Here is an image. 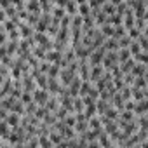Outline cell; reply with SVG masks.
<instances>
[{
  "instance_id": "277c9868",
  "label": "cell",
  "mask_w": 148,
  "mask_h": 148,
  "mask_svg": "<svg viewBox=\"0 0 148 148\" xmlns=\"http://www.w3.org/2000/svg\"><path fill=\"white\" fill-rule=\"evenodd\" d=\"M79 77L84 82L91 80V64H89V61H79Z\"/></svg>"
},
{
  "instance_id": "4316f807",
  "label": "cell",
  "mask_w": 148,
  "mask_h": 148,
  "mask_svg": "<svg viewBox=\"0 0 148 148\" xmlns=\"http://www.w3.org/2000/svg\"><path fill=\"white\" fill-rule=\"evenodd\" d=\"M38 143H40V148H54L49 136H38Z\"/></svg>"
},
{
  "instance_id": "52a82bcc",
  "label": "cell",
  "mask_w": 148,
  "mask_h": 148,
  "mask_svg": "<svg viewBox=\"0 0 148 148\" xmlns=\"http://www.w3.org/2000/svg\"><path fill=\"white\" fill-rule=\"evenodd\" d=\"M26 11L30 14H40L42 16V4L38 0H28L26 2Z\"/></svg>"
},
{
  "instance_id": "1f68e13d",
  "label": "cell",
  "mask_w": 148,
  "mask_h": 148,
  "mask_svg": "<svg viewBox=\"0 0 148 148\" xmlns=\"http://www.w3.org/2000/svg\"><path fill=\"white\" fill-rule=\"evenodd\" d=\"M63 122H64L68 127H75V125H77V117H75V113H70Z\"/></svg>"
},
{
  "instance_id": "603a6c76",
  "label": "cell",
  "mask_w": 148,
  "mask_h": 148,
  "mask_svg": "<svg viewBox=\"0 0 148 148\" xmlns=\"http://www.w3.org/2000/svg\"><path fill=\"white\" fill-rule=\"evenodd\" d=\"M49 139L52 141V145H54V146H58V145H59V143H61L64 138H63V136H61L58 131H54V129H52V131H51V134H49Z\"/></svg>"
},
{
  "instance_id": "83f0119b",
  "label": "cell",
  "mask_w": 148,
  "mask_h": 148,
  "mask_svg": "<svg viewBox=\"0 0 148 148\" xmlns=\"http://www.w3.org/2000/svg\"><path fill=\"white\" fill-rule=\"evenodd\" d=\"M25 106H28V105H32L33 103V94L32 92H26V91H23V96H21V99H19Z\"/></svg>"
},
{
  "instance_id": "8fae6325",
  "label": "cell",
  "mask_w": 148,
  "mask_h": 148,
  "mask_svg": "<svg viewBox=\"0 0 148 148\" xmlns=\"http://www.w3.org/2000/svg\"><path fill=\"white\" fill-rule=\"evenodd\" d=\"M148 113V99H143L141 103H136V110H134V115L136 117H143Z\"/></svg>"
},
{
  "instance_id": "cb8c5ba5",
  "label": "cell",
  "mask_w": 148,
  "mask_h": 148,
  "mask_svg": "<svg viewBox=\"0 0 148 148\" xmlns=\"http://www.w3.org/2000/svg\"><path fill=\"white\" fill-rule=\"evenodd\" d=\"M129 51H131V54H132V58H136V56H139V54L143 52V49H141V45H139V42H138V40H134V42L131 44V47H129Z\"/></svg>"
},
{
  "instance_id": "e575fe53",
  "label": "cell",
  "mask_w": 148,
  "mask_h": 148,
  "mask_svg": "<svg viewBox=\"0 0 148 148\" xmlns=\"http://www.w3.org/2000/svg\"><path fill=\"white\" fill-rule=\"evenodd\" d=\"M86 148H101V146H99V143H98V141H92V143H89Z\"/></svg>"
},
{
  "instance_id": "8d00e7d4",
  "label": "cell",
  "mask_w": 148,
  "mask_h": 148,
  "mask_svg": "<svg viewBox=\"0 0 148 148\" xmlns=\"http://www.w3.org/2000/svg\"><path fill=\"white\" fill-rule=\"evenodd\" d=\"M143 37H146V38H148V25H146V28L143 30Z\"/></svg>"
},
{
  "instance_id": "4fadbf2b",
  "label": "cell",
  "mask_w": 148,
  "mask_h": 148,
  "mask_svg": "<svg viewBox=\"0 0 148 148\" xmlns=\"http://www.w3.org/2000/svg\"><path fill=\"white\" fill-rule=\"evenodd\" d=\"M101 11H103L105 14H108V16H113V14H117V0H115V2H105Z\"/></svg>"
},
{
  "instance_id": "7a4b0ae2",
  "label": "cell",
  "mask_w": 148,
  "mask_h": 148,
  "mask_svg": "<svg viewBox=\"0 0 148 148\" xmlns=\"http://www.w3.org/2000/svg\"><path fill=\"white\" fill-rule=\"evenodd\" d=\"M49 99H51V92H49V91H44V89H37V91L33 92V101H35L38 106H45Z\"/></svg>"
},
{
  "instance_id": "e0dca14e",
  "label": "cell",
  "mask_w": 148,
  "mask_h": 148,
  "mask_svg": "<svg viewBox=\"0 0 148 148\" xmlns=\"http://www.w3.org/2000/svg\"><path fill=\"white\" fill-rule=\"evenodd\" d=\"M89 14H92L89 2H79V16L86 18V16H89Z\"/></svg>"
},
{
  "instance_id": "8992f818",
  "label": "cell",
  "mask_w": 148,
  "mask_h": 148,
  "mask_svg": "<svg viewBox=\"0 0 148 148\" xmlns=\"http://www.w3.org/2000/svg\"><path fill=\"white\" fill-rule=\"evenodd\" d=\"M105 73H106V70H105V66H103V64L92 66V68H91V82H92V84H96L99 79H103Z\"/></svg>"
},
{
  "instance_id": "f1b7e54d",
  "label": "cell",
  "mask_w": 148,
  "mask_h": 148,
  "mask_svg": "<svg viewBox=\"0 0 148 148\" xmlns=\"http://www.w3.org/2000/svg\"><path fill=\"white\" fill-rule=\"evenodd\" d=\"M141 35H143V33H141V30H138V28H131V30H127V37H129L131 40H139Z\"/></svg>"
},
{
  "instance_id": "d590c367",
  "label": "cell",
  "mask_w": 148,
  "mask_h": 148,
  "mask_svg": "<svg viewBox=\"0 0 148 148\" xmlns=\"http://www.w3.org/2000/svg\"><path fill=\"white\" fill-rule=\"evenodd\" d=\"M139 148H148V139H146V141H143V143L139 145Z\"/></svg>"
},
{
  "instance_id": "d6986e66",
  "label": "cell",
  "mask_w": 148,
  "mask_h": 148,
  "mask_svg": "<svg viewBox=\"0 0 148 148\" xmlns=\"http://www.w3.org/2000/svg\"><path fill=\"white\" fill-rule=\"evenodd\" d=\"M105 117H106L108 120H113V122H117V120H119V117H120V112H119L117 108H113V106H110V108L106 110V113H105Z\"/></svg>"
},
{
  "instance_id": "f546056e",
  "label": "cell",
  "mask_w": 148,
  "mask_h": 148,
  "mask_svg": "<svg viewBox=\"0 0 148 148\" xmlns=\"http://www.w3.org/2000/svg\"><path fill=\"white\" fill-rule=\"evenodd\" d=\"M47 113H49V110H47L45 106H38V108H37V112H35V117H37L38 120H42V122H44V119H45V115H47Z\"/></svg>"
},
{
  "instance_id": "44dd1931",
  "label": "cell",
  "mask_w": 148,
  "mask_h": 148,
  "mask_svg": "<svg viewBox=\"0 0 148 148\" xmlns=\"http://www.w3.org/2000/svg\"><path fill=\"white\" fill-rule=\"evenodd\" d=\"M131 58H132V54H131L129 49H120V51H119V63H120V64L125 63V61H129Z\"/></svg>"
},
{
  "instance_id": "5b68a950",
  "label": "cell",
  "mask_w": 148,
  "mask_h": 148,
  "mask_svg": "<svg viewBox=\"0 0 148 148\" xmlns=\"http://www.w3.org/2000/svg\"><path fill=\"white\" fill-rule=\"evenodd\" d=\"M63 56H64V52H59V51L52 49V51H49V52H47V58H45V61H47V63H51V64H59V66H61Z\"/></svg>"
},
{
  "instance_id": "7402d4cb",
  "label": "cell",
  "mask_w": 148,
  "mask_h": 148,
  "mask_svg": "<svg viewBox=\"0 0 148 148\" xmlns=\"http://www.w3.org/2000/svg\"><path fill=\"white\" fill-rule=\"evenodd\" d=\"M127 35V30H125V26H115V32H113V37L112 38H115V40H120V38H124Z\"/></svg>"
},
{
  "instance_id": "6da1fadb",
  "label": "cell",
  "mask_w": 148,
  "mask_h": 148,
  "mask_svg": "<svg viewBox=\"0 0 148 148\" xmlns=\"http://www.w3.org/2000/svg\"><path fill=\"white\" fill-rule=\"evenodd\" d=\"M105 56H106L105 47H101V49H98V51L91 52V56H89V64H91V68H92V66H98V64H103Z\"/></svg>"
},
{
  "instance_id": "74e56055",
  "label": "cell",
  "mask_w": 148,
  "mask_h": 148,
  "mask_svg": "<svg viewBox=\"0 0 148 148\" xmlns=\"http://www.w3.org/2000/svg\"><path fill=\"white\" fill-rule=\"evenodd\" d=\"M146 9H148V2H146Z\"/></svg>"
},
{
  "instance_id": "836d02e7",
  "label": "cell",
  "mask_w": 148,
  "mask_h": 148,
  "mask_svg": "<svg viewBox=\"0 0 148 148\" xmlns=\"http://www.w3.org/2000/svg\"><path fill=\"white\" fill-rule=\"evenodd\" d=\"M125 110L127 112H134L136 110V101H132V99L131 101H125Z\"/></svg>"
},
{
  "instance_id": "484cf974",
  "label": "cell",
  "mask_w": 148,
  "mask_h": 148,
  "mask_svg": "<svg viewBox=\"0 0 148 148\" xmlns=\"http://www.w3.org/2000/svg\"><path fill=\"white\" fill-rule=\"evenodd\" d=\"M143 99H145V91H141V89H134V87H132V101L141 103Z\"/></svg>"
},
{
  "instance_id": "30bf717a",
  "label": "cell",
  "mask_w": 148,
  "mask_h": 148,
  "mask_svg": "<svg viewBox=\"0 0 148 148\" xmlns=\"http://www.w3.org/2000/svg\"><path fill=\"white\" fill-rule=\"evenodd\" d=\"M89 129H91V131H96V132H103V131H105L99 115H98V117H92V119L89 120Z\"/></svg>"
},
{
  "instance_id": "d4e9b609",
  "label": "cell",
  "mask_w": 148,
  "mask_h": 148,
  "mask_svg": "<svg viewBox=\"0 0 148 148\" xmlns=\"http://www.w3.org/2000/svg\"><path fill=\"white\" fill-rule=\"evenodd\" d=\"M129 2H117V14L120 16H125V12L129 11Z\"/></svg>"
},
{
  "instance_id": "ac0fdd59",
  "label": "cell",
  "mask_w": 148,
  "mask_h": 148,
  "mask_svg": "<svg viewBox=\"0 0 148 148\" xmlns=\"http://www.w3.org/2000/svg\"><path fill=\"white\" fill-rule=\"evenodd\" d=\"M99 32H101L106 38H112V37H113V32H115V26H113V25H110V23H106V25L99 26Z\"/></svg>"
},
{
  "instance_id": "d6a6232c",
  "label": "cell",
  "mask_w": 148,
  "mask_h": 148,
  "mask_svg": "<svg viewBox=\"0 0 148 148\" xmlns=\"http://www.w3.org/2000/svg\"><path fill=\"white\" fill-rule=\"evenodd\" d=\"M68 115H70V112H68L66 108H63V106H61V108L56 112V117H58V120H61V122H63V120H64Z\"/></svg>"
},
{
  "instance_id": "3957f363",
  "label": "cell",
  "mask_w": 148,
  "mask_h": 148,
  "mask_svg": "<svg viewBox=\"0 0 148 148\" xmlns=\"http://www.w3.org/2000/svg\"><path fill=\"white\" fill-rule=\"evenodd\" d=\"M117 64H120V63H119V52H106L105 61H103L105 70L110 71V70H112L113 66H117Z\"/></svg>"
},
{
  "instance_id": "2e32d148",
  "label": "cell",
  "mask_w": 148,
  "mask_h": 148,
  "mask_svg": "<svg viewBox=\"0 0 148 148\" xmlns=\"http://www.w3.org/2000/svg\"><path fill=\"white\" fill-rule=\"evenodd\" d=\"M66 14L68 16H77L79 14V2H71V0H70V2H66Z\"/></svg>"
},
{
  "instance_id": "ba28073f",
  "label": "cell",
  "mask_w": 148,
  "mask_h": 148,
  "mask_svg": "<svg viewBox=\"0 0 148 148\" xmlns=\"http://www.w3.org/2000/svg\"><path fill=\"white\" fill-rule=\"evenodd\" d=\"M124 26L125 30H131V28H136V16L132 12V9H129L124 16Z\"/></svg>"
},
{
  "instance_id": "9c48e42d",
  "label": "cell",
  "mask_w": 148,
  "mask_h": 148,
  "mask_svg": "<svg viewBox=\"0 0 148 148\" xmlns=\"http://www.w3.org/2000/svg\"><path fill=\"white\" fill-rule=\"evenodd\" d=\"M112 106L117 108L119 112H124V110H125V101H124V98H122L120 92H117V94L113 96V99H112Z\"/></svg>"
},
{
  "instance_id": "4dcf8cb0",
  "label": "cell",
  "mask_w": 148,
  "mask_h": 148,
  "mask_svg": "<svg viewBox=\"0 0 148 148\" xmlns=\"http://www.w3.org/2000/svg\"><path fill=\"white\" fill-rule=\"evenodd\" d=\"M134 61H136V63H141V64H146V66H148V51H143L139 56H136V58H134Z\"/></svg>"
},
{
  "instance_id": "7c38bea8",
  "label": "cell",
  "mask_w": 148,
  "mask_h": 148,
  "mask_svg": "<svg viewBox=\"0 0 148 148\" xmlns=\"http://www.w3.org/2000/svg\"><path fill=\"white\" fill-rule=\"evenodd\" d=\"M146 71H148V66H146V64L136 63V66L132 68V71H131V73H132V75L138 79V77H145V75H146Z\"/></svg>"
},
{
  "instance_id": "5bb4252c",
  "label": "cell",
  "mask_w": 148,
  "mask_h": 148,
  "mask_svg": "<svg viewBox=\"0 0 148 148\" xmlns=\"http://www.w3.org/2000/svg\"><path fill=\"white\" fill-rule=\"evenodd\" d=\"M98 143H99V146L101 148H108V146H112L113 145V141H112V138L103 131L101 134H99V138H98Z\"/></svg>"
},
{
  "instance_id": "ffe728a7",
  "label": "cell",
  "mask_w": 148,
  "mask_h": 148,
  "mask_svg": "<svg viewBox=\"0 0 148 148\" xmlns=\"http://www.w3.org/2000/svg\"><path fill=\"white\" fill-rule=\"evenodd\" d=\"M92 86H94V84H92L91 80H86V82L82 80V87H80V98H86V96H87V94L91 92Z\"/></svg>"
},
{
  "instance_id": "9a60e30c",
  "label": "cell",
  "mask_w": 148,
  "mask_h": 148,
  "mask_svg": "<svg viewBox=\"0 0 148 148\" xmlns=\"http://www.w3.org/2000/svg\"><path fill=\"white\" fill-rule=\"evenodd\" d=\"M32 54H33L38 61H45V58H47V51H45L44 47H40V45H35L33 51H32Z\"/></svg>"
}]
</instances>
